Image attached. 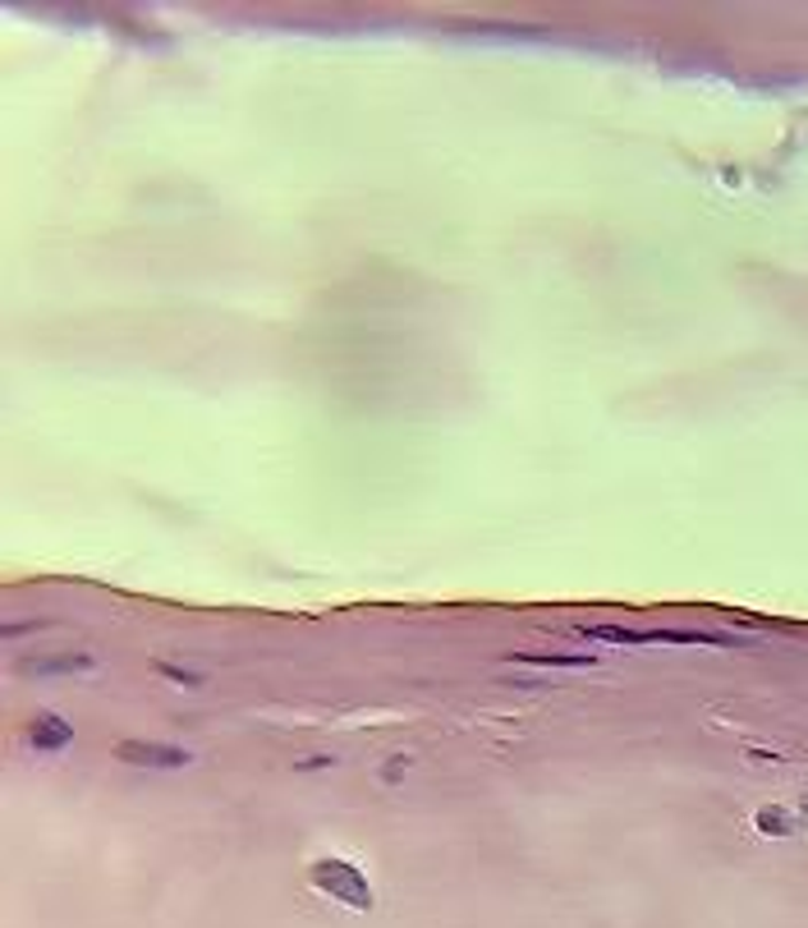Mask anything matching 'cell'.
Instances as JSON below:
<instances>
[{
    "label": "cell",
    "instance_id": "1",
    "mask_svg": "<svg viewBox=\"0 0 808 928\" xmlns=\"http://www.w3.org/2000/svg\"><path fill=\"white\" fill-rule=\"evenodd\" d=\"M308 878H313L318 891L335 896V901L350 906V910H372V906H377L372 883L363 878V869H359V864H350V859H335V855L313 859V864H308Z\"/></svg>",
    "mask_w": 808,
    "mask_h": 928
},
{
    "label": "cell",
    "instance_id": "2",
    "mask_svg": "<svg viewBox=\"0 0 808 928\" xmlns=\"http://www.w3.org/2000/svg\"><path fill=\"white\" fill-rule=\"evenodd\" d=\"M115 759L130 767H189V750L162 745V740H124L115 745Z\"/></svg>",
    "mask_w": 808,
    "mask_h": 928
},
{
    "label": "cell",
    "instance_id": "3",
    "mask_svg": "<svg viewBox=\"0 0 808 928\" xmlns=\"http://www.w3.org/2000/svg\"><path fill=\"white\" fill-rule=\"evenodd\" d=\"M754 827L763 832V837H790V832L808 827V800H799V804H767V810L754 818Z\"/></svg>",
    "mask_w": 808,
    "mask_h": 928
},
{
    "label": "cell",
    "instance_id": "4",
    "mask_svg": "<svg viewBox=\"0 0 808 928\" xmlns=\"http://www.w3.org/2000/svg\"><path fill=\"white\" fill-rule=\"evenodd\" d=\"M74 740V726L60 718V713H42V718H33L28 722V745L33 750H42V754H51V750H65Z\"/></svg>",
    "mask_w": 808,
    "mask_h": 928
},
{
    "label": "cell",
    "instance_id": "5",
    "mask_svg": "<svg viewBox=\"0 0 808 928\" xmlns=\"http://www.w3.org/2000/svg\"><path fill=\"white\" fill-rule=\"evenodd\" d=\"M92 658H74V653H51L38 662H23V676H74V671H92Z\"/></svg>",
    "mask_w": 808,
    "mask_h": 928
},
{
    "label": "cell",
    "instance_id": "6",
    "mask_svg": "<svg viewBox=\"0 0 808 928\" xmlns=\"http://www.w3.org/2000/svg\"><path fill=\"white\" fill-rule=\"evenodd\" d=\"M519 667H598V658H574V653H515Z\"/></svg>",
    "mask_w": 808,
    "mask_h": 928
}]
</instances>
